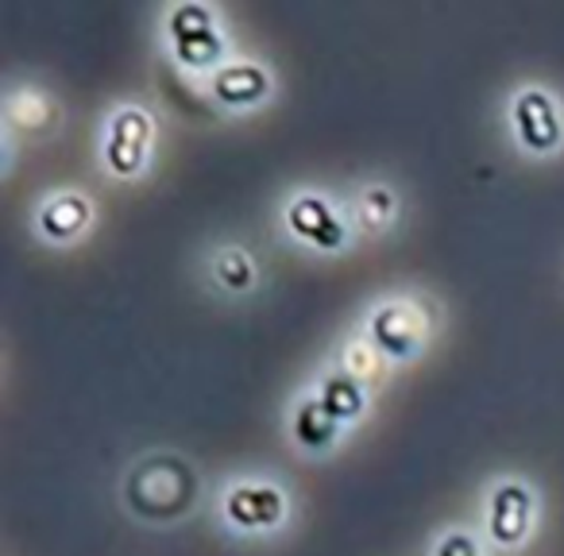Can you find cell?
Segmentation results:
<instances>
[{"label": "cell", "mask_w": 564, "mask_h": 556, "mask_svg": "<svg viewBox=\"0 0 564 556\" xmlns=\"http://www.w3.org/2000/svg\"><path fill=\"white\" fill-rule=\"evenodd\" d=\"M379 348L371 345V340H348L345 348H340V371H348L352 379H360V383H368V379H376L379 371H383V360H379Z\"/></svg>", "instance_id": "14"}, {"label": "cell", "mask_w": 564, "mask_h": 556, "mask_svg": "<svg viewBox=\"0 0 564 556\" xmlns=\"http://www.w3.org/2000/svg\"><path fill=\"white\" fill-rule=\"evenodd\" d=\"M209 89L220 105H232V109H243V105H259L267 94H271V74H267L263 63H251V58H240V63H225L217 74L209 78Z\"/></svg>", "instance_id": "7"}, {"label": "cell", "mask_w": 564, "mask_h": 556, "mask_svg": "<svg viewBox=\"0 0 564 556\" xmlns=\"http://www.w3.org/2000/svg\"><path fill=\"white\" fill-rule=\"evenodd\" d=\"M291 429H294V440H299L302 448H325V445L337 440L340 422L329 414V406L317 399V391H310L306 399L294 406Z\"/></svg>", "instance_id": "10"}, {"label": "cell", "mask_w": 564, "mask_h": 556, "mask_svg": "<svg viewBox=\"0 0 564 556\" xmlns=\"http://www.w3.org/2000/svg\"><path fill=\"white\" fill-rule=\"evenodd\" d=\"M148 148H151V117L140 105H120L117 112L105 124V166L120 178L135 174L148 163Z\"/></svg>", "instance_id": "4"}, {"label": "cell", "mask_w": 564, "mask_h": 556, "mask_svg": "<svg viewBox=\"0 0 564 556\" xmlns=\"http://www.w3.org/2000/svg\"><path fill=\"white\" fill-rule=\"evenodd\" d=\"M317 399L329 406V414L337 417L340 425L345 422H352V417H360L364 414V383L360 379H352L348 371H325L322 375V383H317Z\"/></svg>", "instance_id": "11"}, {"label": "cell", "mask_w": 564, "mask_h": 556, "mask_svg": "<svg viewBox=\"0 0 564 556\" xmlns=\"http://www.w3.org/2000/svg\"><path fill=\"white\" fill-rule=\"evenodd\" d=\"M425 325H430V314L417 309L410 298H394L383 302V306L371 309L368 317V340L379 348L383 356H414L425 340Z\"/></svg>", "instance_id": "3"}, {"label": "cell", "mask_w": 564, "mask_h": 556, "mask_svg": "<svg viewBox=\"0 0 564 556\" xmlns=\"http://www.w3.org/2000/svg\"><path fill=\"white\" fill-rule=\"evenodd\" d=\"M510 124H514L518 143H522L530 155H553L564 140L561 105L541 86L518 89L514 101H510Z\"/></svg>", "instance_id": "1"}, {"label": "cell", "mask_w": 564, "mask_h": 556, "mask_svg": "<svg viewBox=\"0 0 564 556\" xmlns=\"http://www.w3.org/2000/svg\"><path fill=\"white\" fill-rule=\"evenodd\" d=\"M209 32H220V17L209 4L186 0V4H174V9L166 12V40L171 43L197 40V35H209Z\"/></svg>", "instance_id": "13"}, {"label": "cell", "mask_w": 564, "mask_h": 556, "mask_svg": "<svg viewBox=\"0 0 564 556\" xmlns=\"http://www.w3.org/2000/svg\"><path fill=\"white\" fill-rule=\"evenodd\" d=\"M533 522V487L522 479H499L487 494V533L495 545H518Z\"/></svg>", "instance_id": "6"}, {"label": "cell", "mask_w": 564, "mask_h": 556, "mask_svg": "<svg viewBox=\"0 0 564 556\" xmlns=\"http://www.w3.org/2000/svg\"><path fill=\"white\" fill-rule=\"evenodd\" d=\"M89 217H94V212H89L86 197L74 194V189H63V194H51L47 201L40 205L35 225H40V232L47 236V240H74V236L89 225Z\"/></svg>", "instance_id": "8"}, {"label": "cell", "mask_w": 564, "mask_h": 556, "mask_svg": "<svg viewBox=\"0 0 564 556\" xmlns=\"http://www.w3.org/2000/svg\"><path fill=\"white\" fill-rule=\"evenodd\" d=\"M433 556H479V545L468 530H448V533H441Z\"/></svg>", "instance_id": "15"}, {"label": "cell", "mask_w": 564, "mask_h": 556, "mask_svg": "<svg viewBox=\"0 0 564 556\" xmlns=\"http://www.w3.org/2000/svg\"><path fill=\"white\" fill-rule=\"evenodd\" d=\"M209 274L217 279L220 291L243 294L256 286L259 266H256V255H251L243 243H217V248L209 251Z\"/></svg>", "instance_id": "9"}, {"label": "cell", "mask_w": 564, "mask_h": 556, "mask_svg": "<svg viewBox=\"0 0 564 556\" xmlns=\"http://www.w3.org/2000/svg\"><path fill=\"white\" fill-rule=\"evenodd\" d=\"M220 514L236 530H274L286 517V494L267 479H240L220 499Z\"/></svg>", "instance_id": "2"}, {"label": "cell", "mask_w": 564, "mask_h": 556, "mask_svg": "<svg viewBox=\"0 0 564 556\" xmlns=\"http://www.w3.org/2000/svg\"><path fill=\"white\" fill-rule=\"evenodd\" d=\"M394 209H399V201H394V189L383 186V182H368V186L356 189L352 197V220L364 228V232H383L387 225L394 220Z\"/></svg>", "instance_id": "12"}, {"label": "cell", "mask_w": 564, "mask_h": 556, "mask_svg": "<svg viewBox=\"0 0 564 556\" xmlns=\"http://www.w3.org/2000/svg\"><path fill=\"white\" fill-rule=\"evenodd\" d=\"M286 225L299 240L314 243L317 251H337L348 243V217H340L329 197L314 194V189L286 205Z\"/></svg>", "instance_id": "5"}]
</instances>
